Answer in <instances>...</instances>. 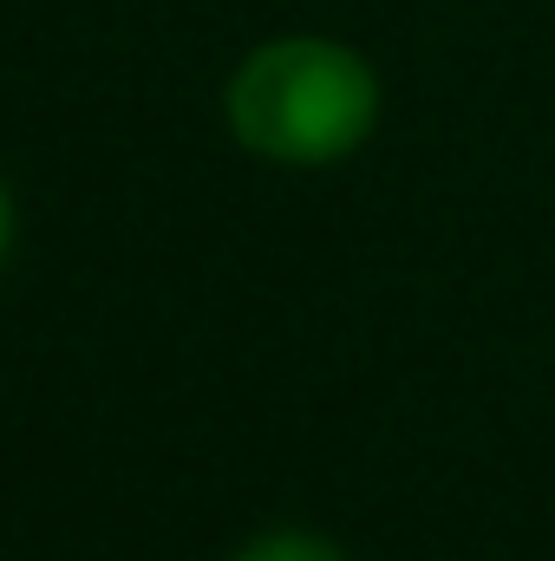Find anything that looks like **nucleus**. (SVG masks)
Returning a JSON list of instances; mask_svg holds the SVG:
<instances>
[{
	"label": "nucleus",
	"instance_id": "1",
	"mask_svg": "<svg viewBox=\"0 0 555 561\" xmlns=\"http://www.w3.org/2000/svg\"><path fill=\"white\" fill-rule=\"evenodd\" d=\"M223 118L242 150L262 163L320 170L353 157L380 125V79L373 66L320 33H287L256 46L223 92Z\"/></svg>",
	"mask_w": 555,
	"mask_h": 561
},
{
	"label": "nucleus",
	"instance_id": "2",
	"mask_svg": "<svg viewBox=\"0 0 555 561\" xmlns=\"http://www.w3.org/2000/svg\"><path fill=\"white\" fill-rule=\"evenodd\" d=\"M236 561H347L333 542L320 536H301V529H275V536H256Z\"/></svg>",
	"mask_w": 555,
	"mask_h": 561
},
{
	"label": "nucleus",
	"instance_id": "3",
	"mask_svg": "<svg viewBox=\"0 0 555 561\" xmlns=\"http://www.w3.org/2000/svg\"><path fill=\"white\" fill-rule=\"evenodd\" d=\"M7 249H13V196L0 183V262H7Z\"/></svg>",
	"mask_w": 555,
	"mask_h": 561
}]
</instances>
